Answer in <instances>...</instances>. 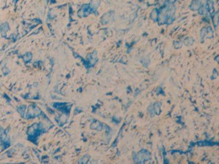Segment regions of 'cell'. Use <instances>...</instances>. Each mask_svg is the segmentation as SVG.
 <instances>
[{"label": "cell", "instance_id": "1", "mask_svg": "<svg viewBox=\"0 0 219 164\" xmlns=\"http://www.w3.org/2000/svg\"><path fill=\"white\" fill-rule=\"evenodd\" d=\"M31 58H32V55L30 54V53H28V54H26L24 56V61L28 62Z\"/></svg>", "mask_w": 219, "mask_h": 164}]
</instances>
